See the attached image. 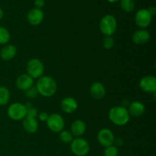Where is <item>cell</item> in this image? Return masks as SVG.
I'll list each match as a JSON object with an SVG mask.
<instances>
[{
    "label": "cell",
    "mask_w": 156,
    "mask_h": 156,
    "mask_svg": "<svg viewBox=\"0 0 156 156\" xmlns=\"http://www.w3.org/2000/svg\"><path fill=\"white\" fill-rule=\"evenodd\" d=\"M114 144H115L116 147H117V146H122L123 144V141L122 140V139H117V140H114Z\"/></svg>",
    "instance_id": "obj_30"
},
{
    "label": "cell",
    "mask_w": 156,
    "mask_h": 156,
    "mask_svg": "<svg viewBox=\"0 0 156 156\" xmlns=\"http://www.w3.org/2000/svg\"><path fill=\"white\" fill-rule=\"evenodd\" d=\"M23 127L28 133H34L38 129V122L35 117L26 116L23 119Z\"/></svg>",
    "instance_id": "obj_16"
},
{
    "label": "cell",
    "mask_w": 156,
    "mask_h": 156,
    "mask_svg": "<svg viewBox=\"0 0 156 156\" xmlns=\"http://www.w3.org/2000/svg\"><path fill=\"white\" fill-rule=\"evenodd\" d=\"M15 85L18 89L25 91L33 86L34 79L27 74H22L16 79Z\"/></svg>",
    "instance_id": "obj_13"
},
{
    "label": "cell",
    "mask_w": 156,
    "mask_h": 156,
    "mask_svg": "<svg viewBox=\"0 0 156 156\" xmlns=\"http://www.w3.org/2000/svg\"><path fill=\"white\" fill-rule=\"evenodd\" d=\"M86 131V124L82 120H76L71 125V133L76 137L81 136Z\"/></svg>",
    "instance_id": "obj_19"
},
{
    "label": "cell",
    "mask_w": 156,
    "mask_h": 156,
    "mask_svg": "<svg viewBox=\"0 0 156 156\" xmlns=\"http://www.w3.org/2000/svg\"><path fill=\"white\" fill-rule=\"evenodd\" d=\"M37 91L44 97H51L57 91V85L53 77L49 76H41L37 82Z\"/></svg>",
    "instance_id": "obj_1"
},
{
    "label": "cell",
    "mask_w": 156,
    "mask_h": 156,
    "mask_svg": "<svg viewBox=\"0 0 156 156\" xmlns=\"http://www.w3.org/2000/svg\"><path fill=\"white\" fill-rule=\"evenodd\" d=\"M11 39L10 33L4 27L0 26V45H4L8 44Z\"/></svg>",
    "instance_id": "obj_22"
},
{
    "label": "cell",
    "mask_w": 156,
    "mask_h": 156,
    "mask_svg": "<svg viewBox=\"0 0 156 156\" xmlns=\"http://www.w3.org/2000/svg\"><path fill=\"white\" fill-rule=\"evenodd\" d=\"M27 110L24 105L21 103H13L9 107L8 116L13 120H21L27 116Z\"/></svg>",
    "instance_id": "obj_6"
},
{
    "label": "cell",
    "mask_w": 156,
    "mask_h": 156,
    "mask_svg": "<svg viewBox=\"0 0 156 156\" xmlns=\"http://www.w3.org/2000/svg\"><path fill=\"white\" fill-rule=\"evenodd\" d=\"M152 16L147 9H141L137 11L135 15V23L140 29L149 27L152 22Z\"/></svg>",
    "instance_id": "obj_7"
},
{
    "label": "cell",
    "mask_w": 156,
    "mask_h": 156,
    "mask_svg": "<svg viewBox=\"0 0 156 156\" xmlns=\"http://www.w3.org/2000/svg\"><path fill=\"white\" fill-rule=\"evenodd\" d=\"M103 47H105V49L106 50H111V48H113L114 45V38L111 36H105V38L103 39Z\"/></svg>",
    "instance_id": "obj_24"
},
{
    "label": "cell",
    "mask_w": 156,
    "mask_h": 156,
    "mask_svg": "<svg viewBox=\"0 0 156 156\" xmlns=\"http://www.w3.org/2000/svg\"><path fill=\"white\" fill-rule=\"evenodd\" d=\"M59 140L63 143H71V142L73 140V136L71 133V132L68 130H62L59 132Z\"/></svg>",
    "instance_id": "obj_23"
},
{
    "label": "cell",
    "mask_w": 156,
    "mask_h": 156,
    "mask_svg": "<svg viewBox=\"0 0 156 156\" xmlns=\"http://www.w3.org/2000/svg\"><path fill=\"white\" fill-rule=\"evenodd\" d=\"M108 2H109L111 3H115V2H117L118 1H120V0H107Z\"/></svg>",
    "instance_id": "obj_34"
},
{
    "label": "cell",
    "mask_w": 156,
    "mask_h": 156,
    "mask_svg": "<svg viewBox=\"0 0 156 156\" xmlns=\"http://www.w3.org/2000/svg\"><path fill=\"white\" fill-rule=\"evenodd\" d=\"M34 5L37 9H41L45 5V1L44 0H34Z\"/></svg>",
    "instance_id": "obj_29"
},
{
    "label": "cell",
    "mask_w": 156,
    "mask_h": 156,
    "mask_svg": "<svg viewBox=\"0 0 156 156\" xmlns=\"http://www.w3.org/2000/svg\"><path fill=\"white\" fill-rule=\"evenodd\" d=\"M90 94L94 98L99 100L105 97L106 90L101 82H95L90 87Z\"/></svg>",
    "instance_id": "obj_15"
},
{
    "label": "cell",
    "mask_w": 156,
    "mask_h": 156,
    "mask_svg": "<svg viewBox=\"0 0 156 156\" xmlns=\"http://www.w3.org/2000/svg\"><path fill=\"white\" fill-rule=\"evenodd\" d=\"M10 100V91L6 87L0 86V106L6 105Z\"/></svg>",
    "instance_id": "obj_20"
},
{
    "label": "cell",
    "mask_w": 156,
    "mask_h": 156,
    "mask_svg": "<svg viewBox=\"0 0 156 156\" xmlns=\"http://www.w3.org/2000/svg\"><path fill=\"white\" fill-rule=\"evenodd\" d=\"M140 88L146 93H153L156 91V78L153 76H146L140 81Z\"/></svg>",
    "instance_id": "obj_10"
},
{
    "label": "cell",
    "mask_w": 156,
    "mask_h": 156,
    "mask_svg": "<svg viewBox=\"0 0 156 156\" xmlns=\"http://www.w3.org/2000/svg\"><path fill=\"white\" fill-rule=\"evenodd\" d=\"M104 155L105 156H117L118 155V149L114 145L108 146L105 149Z\"/></svg>",
    "instance_id": "obj_25"
},
{
    "label": "cell",
    "mask_w": 156,
    "mask_h": 156,
    "mask_svg": "<svg viewBox=\"0 0 156 156\" xmlns=\"http://www.w3.org/2000/svg\"><path fill=\"white\" fill-rule=\"evenodd\" d=\"M120 5L122 10L127 13L133 12L136 8L133 0H120Z\"/></svg>",
    "instance_id": "obj_21"
},
{
    "label": "cell",
    "mask_w": 156,
    "mask_h": 156,
    "mask_svg": "<svg viewBox=\"0 0 156 156\" xmlns=\"http://www.w3.org/2000/svg\"><path fill=\"white\" fill-rule=\"evenodd\" d=\"M151 35L148 30L145 29L137 30L133 34L132 41L136 45H143L150 40Z\"/></svg>",
    "instance_id": "obj_12"
},
{
    "label": "cell",
    "mask_w": 156,
    "mask_h": 156,
    "mask_svg": "<svg viewBox=\"0 0 156 156\" xmlns=\"http://www.w3.org/2000/svg\"><path fill=\"white\" fill-rule=\"evenodd\" d=\"M47 125L49 129L54 133H59L63 130L65 121L63 117L58 114H52L49 115L47 120Z\"/></svg>",
    "instance_id": "obj_8"
},
{
    "label": "cell",
    "mask_w": 156,
    "mask_h": 156,
    "mask_svg": "<svg viewBox=\"0 0 156 156\" xmlns=\"http://www.w3.org/2000/svg\"><path fill=\"white\" fill-rule=\"evenodd\" d=\"M61 108L63 112L66 114L74 113L78 108V102L72 97H66L61 101Z\"/></svg>",
    "instance_id": "obj_14"
},
{
    "label": "cell",
    "mask_w": 156,
    "mask_h": 156,
    "mask_svg": "<svg viewBox=\"0 0 156 156\" xmlns=\"http://www.w3.org/2000/svg\"><path fill=\"white\" fill-rule=\"evenodd\" d=\"M17 53V48L12 44H8L2 47L0 51V57L4 61H9L13 59Z\"/></svg>",
    "instance_id": "obj_17"
},
{
    "label": "cell",
    "mask_w": 156,
    "mask_h": 156,
    "mask_svg": "<svg viewBox=\"0 0 156 156\" xmlns=\"http://www.w3.org/2000/svg\"><path fill=\"white\" fill-rule=\"evenodd\" d=\"M108 117L114 124L117 126H124L129 121L130 115L125 107L116 106L110 110Z\"/></svg>",
    "instance_id": "obj_2"
},
{
    "label": "cell",
    "mask_w": 156,
    "mask_h": 156,
    "mask_svg": "<svg viewBox=\"0 0 156 156\" xmlns=\"http://www.w3.org/2000/svg\"><path fill=\"white\" fill-rule=\"evenodd\" d=\"M38 92L37 91L36 87L32 86L31 88H30L29 89H27V91H25V94L27 98H34L37 97Z\"/></svg>",
    "instance_id": "obj_26"
},
{
    "label": "cell",
    "mask_w": 156,
    "mask_h": 156,
    "mask_svg": "<svg viewBox=\"0 0 156 156\" xmlns=\"http://www.w3.org/2000/svg\"><path fill=\"white\" fill-rule=\"evenodd\" d=\"M3 16H4V12H3L2 9L1 8H0V20L2 19Z\"/></svg>",
    "instance_id": "obj_33"
},
{
    "label": "cell",
    "mask_w": 156,
    "mask_h": 156,
    "mask_svg": "<svg viewBox=\"0 0 156 156\" xmlns=\"http://www.w3.org/2000/svg\"><path fill=\"white\" fill-rule=\"evenodd\" d=\"M129 115L134 117H139L143 115L145 112V106L142 102L136 101L129 105L128 108Z\"/></svg>",
    "instance_id": "obj_18"
},
{
    "label": "cell",
    "mask_w": 156,
    "mask_h": 156,
    "mask_svg": "<svg viewBox=\"0 0 156 156\" xmlns=\"http://www.w3.org/2000/svg\"><path fill=\"white\" fill-rule=\"evenodd\" d=\"M71 151L76 156H85L90 151L89 143L82 138L73 139L71 142Z\"/></svg>",
    "instance_id": "obj_5"
},
{
    "label": "cell",
    "mask_w": 156,
    "mask_h": 156,
    "mask_svg": "<svg viewBox=\"0 0 156 156\" xmlns=\"http://www.w3.org/2000/svg\"><path fill=\"white\" fill-rule=\"evenodd\" d=\"M37 117H38V118L40 119V120H41V121L47 122L49 115L47 112H41V114H38Z\"/></svg>",
    "instance_id": "obj_28"
},
{
    "label": "cell",
    "mask_w": 156,
    "mask_h": 156,
    "mask_svg": "<svg viewBox=\"0 0 156 156\" xmlns=\"http://www.w3.org/2000/svg\"><path fill=\"white\" fill-rule=\"evenodd\" d=\"M149 11V12H150V14L152 15V16H155V13H156V9L154 6H152V7H149V9H147Z\"/></svg>",
    "instance_id": "obj_31"
},
{
    "label": "cell",
    "mask_w": 156,
    "mask_h": 156,
    "mask_svg": "<svg viewBox=\"0 0 156 156\" xmlns=\"http://www.w3.org/2000/svg\"><path fill=\"white\" fill-rule=\"evenodd\" d=\"M44 18V14L43 11L40 9H32L28 12L27 16V21L33 26H37L42 23Z\"/></svg>",
    "instance_id": "obj_11"
},
{
    "label": "cell",
    "mask_w": 156,
    "mask_h": 156,
    "mask_svg": "<svg viewBox=\"0 0 156 156\" xmlns=\"http://www.w3.org/2000/svg\"><path fill=\"white\" fill-rule=\"evenodd\" d=\"M37 115H38V112H37V111L36 108H34L32 107L31 108H30V109L27 110V116H28V117H35V118H36V117H37Z\"/></svg>",
    "instance_id": "obj_27"
},
{
    "label": "cell",
    "mask_w": 156,
    "mask_h": 156,
    "mask_svg": "<svg viewBox=\"0 0 156 156\" xmlns=\"http://www.w3.org/2000/svg\"><path fill=\"white\" fill-rule=\"evenodd\" d=\"M27 73L32 79H39L42 76L44 72V66L39 59H30L26 66Z\"/></svg>",
    "instance_id": "obj_4"
},
{
    "label": "cell",
    "mask_w": 156,
    "mask_h": 156,
    "mask_svg": "<svg viewBox=\"0 0 156 156\" xmlns=\"http://www.w3.org/2000/svg\"><path fill=\"white\" fill-rule=\"evenodd\" d=\"M114 140L115 137L113 132L111 129L107 128L101 129L98 133V141L100 145L105 148L114 145Z\"/></svg>",
    "instance_id": "obj_9"
},
{
    "label": "cell",
    "mask_w": 156,
    "mask_h": 156,
    "mask_svg": "<svg viewBox=\"0 0 156 156\" xmlns=\"http://www.w3.org/2000/svg\"><path fill=\"white\" fill-rule=\"evenodd\" d=\"M117 27V20L112 15H106L104 16L99 24L101 32L105 36H112L116 32Z\"/></svg>",
    "instance_id": "obj_3"
},
{
    "label": "cell",
    "mask_w": 156,
    "mask_h": 156,
    "mask_svg": "<svg viewBox=\"0 0 156 156\" xmlns=\"http://www.w3.org/2000/svg\"><path fill=\"white\" fill-rule=\"evenodd\" d=\"M24 106H25V108H27V110L30 109V108H32V105H31V104L30 103V102H27V103L24 105Z\"/></svg>",
    "instance_id": "obj_32"
}]
</instances>
